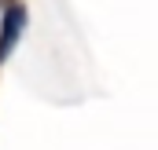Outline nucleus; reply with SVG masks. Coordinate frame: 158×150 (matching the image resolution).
<instances>
[{"mask_svg":"<svg viewBox=\"0 0 158 150\" xmlns=\"http://www.w3.org/2000/svg\"><path fill=\"white\" fill-rule=\"evenodd\" d=\"M19 26H22V11L15 7V11L7 15V26H4V44H0V55H7V51H11V40H15V33H19Z\"/></svg>","mask_w":158,"mask_h":150,"instance_id":"nucleus-1","label":"nucleus"}]
</instances>
